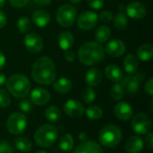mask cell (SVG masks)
<instances>
[{"instance_id":"cell-23","label":"cell","mask_w":153,"mask_h":153,"mask_svg":"<svg viewBox=\"0 0 153 153\" xmlns=\"http://www.w3.org/2000/svg\"><path fill=\"white\" fill-rule=\"evenodd\" d=\"M53 87L56 92L61 93V94H65V93H68L72 90L73 83L68 78L62 77L54 82Z\"/></svg>"},{"instance_id":"cell-11","label":"cell","mask_w":153,"mask_h":153,"mask_svg":"<svg viewBox=\"0 0 153 153\" xmlns=\"http://www.w3.org/2000/svg\"><path fill=\"white\" fill-rule=\"evenodd\" d=\"M24 46L30 53L37 54L39 53L43 48V39L39 34L31 32L25 36Z\"/></svg>"},{"instance_id":"cell-42","label":"cell","mask_w":153,"mask_h":153,"mask_svg":"<svg viewBox=\"0 0 153 153\" xmlns=\"http://www.w3.org/2000/svg\"><path fill=\"white\" fill-rule=\"evenodd\" d=\"M145 143L147 145V147L151 150H152L153 148V134L152 133H148L146 134V138H145Z\"/></svg>"},{"instance_id":"cell-49","label":"cell","mask_w":153,"mask_h":153,"mask_svg":"<svg viewBox=\"0 0 153 153\" xmlns=\"http://www.w3.org/2000/svg\"><path fill=\"white\" fill-rule=\"evenodd\" d=\"M4 3H5V0H0V8H2L4 5Z\"/></svg>"},{"instance_id":"cell-27","label":"cell","mask_w":153,"mask_h":153,"mask_svg":"<svg viewBox=\"0 0 153 153\" xmlns=\"http://www.w3.org/2000/svg\"><path fill=\"white\" fill-rule=\"evenodd\" d=\"M110 35H111L110 29L106 25H101L95 31V39L99 43H105L108 40Z\"/></svg>"},{"instance_id":"cell-19","label":"cell","mask_w":153,"mask_h":153,"mask_svg":"<svg viewBox=\"0 0 153 153\" xmlns=\"http://www.w3.org/2000/svg\"><path fill=\"white\" fill-rule=\"evenodd\" d=\"M102 80V73L99 68H91L87 71L85 75V82L89 86L96 87Z\"/></svg>"},{"instance_id":"cell-30","label":"cell","mask_w":153,"mask_h":153,"mask_svg":"<svg viewBox=\"0 0 153 153\" xmlns=\"http://www.w3.org/2000/svg\"><path fill=\"white\" fill-rule=\"evenodd\" d=\"M84 113L91 120H99L103 116V110L101 109V108H100L99 106H95V105L88 107L84 110Z\"/></svg>"},{"instance_id":"cell-29","label":"cell","mask_w":153,"mask_h":153,"mask_svg":"<svg viewBox=\"0 0 153 153\" xmlns=\"http://www.w3.org/2000/svg\"><path fill=\"white\" fill-rule=\"evenodd\" d=\"M113 23H114V26L117 30H124L128 26V18H127L126 14L120 12V13H117V15L115 17H113Z\"/></svg>"},{"instance_id":"cell-6","label":"cell","mask_w":153,"mask_h":153,"mask_svg":"<svg viewBox=\"0 0 153 153\" xmlns=\"http://www.w3.org/2000/svg\"><path fill=\"white\" fill-rule=\"evenodd\" d=\"M76 16L77 11L75 7L69 4H65L62 6H60L56 15L57 23L64 28L71 27L74 23Z\"/></svg>"},{"instance_id":"cell-41","label":"cell","mask_w":153,"mask_h":153,"mask_svg":"<svg viewBox=\"0 0 153 153\" xmlns=\"http://www.w3.org/2000/svg\"><path fill=\"white\" fill-rule=\"evenodd\" d=\"M144 90H145V92L147 94H149L150 96H152L153 95V79L152 78H149L148 81L146 82L145 83V86H144Z\"/></svg>"},{"instance_id":"cell-13","label":"cell","mask_w":153,"mask_h":153,"mask_svg":"<svg viewBox=\"0 0 153 153\" xmlns=\"http://www.w3.org/2000/svg\"><path fill=\"white\" fill-rule=\"evenodd\" d=\"M104 50L113 57H119L126 51V46L124 41L120 39H112L106 43Z\"/></svg>"},{"instance_id":"cell-16","label":"cell","mask_w":153,"mask_h":153,"mask_svg":"<svg viewBox=\"0 0 153 153\" xmlns=\"http://www.w3.org/2000/svg\"><path fill=\"white\" fill-rule=\"evenodd\" d=\"M50 100V93L43 88H36L30 93V101L38 106H43Z\"/></svg>"},{"instance_id":"cell-5","label":"cell","mask_w":153,"mask_h":153,"mask_svg":"<svg viewBox=\"0 0 153 153\" xmlns=\"http://www.w3.org/2000/svg\"><path fill=\"white\" fill-rule=\"evenodd\" d=\"M58 133L56 128L49 124L42 125L38 128L34 134V140L37 145L41 148L51 147L57 140Z\"/></svg>"},{"instance_id":"cell-15","label":"cell","mask_w":153,"mask_h":153,"mask_svg":"<svg viewBox=\"0 0 153 153\" xmlns=\"http://www.w3.org/2000/svg\"><path fill=\"white\" fill-rule=\"evenodd\" d=\"M133 108L127 102L122 101L117 103L114 108L115 116L121 121H127L133 116Z\"/></svg>"},{"instance_id":"cell-39","label":"cell","mask_w":153,"mask_h":153,"mask_svg":"<svg viewBox=\"0 0 153 153\" xmlns=\"http://www.w3.org/2000/svg\"><path fill=\"white\" fill-rule=\"evenodd\" d=\"M0 153H13V147L6 142L0 143Z\"/></svg>"},{"instance_id":"cell-43","label":"cell","mask_w":153,"mask_h":153,"mask_svg":"<svg viewBox=\"0 0 153 153\" xmlns=\"http://www.w3.org/2000/svg\"><path fill=\"white\" fill-rule=\"evenodd\" d=\"M65 58L68 62H73L75 59V54L72 50H66L65 51Z\"/></svg>"},{"instance_id":"cell-25","label":"cell","mask_w":153,"mask_h":153,"mask_svg":"<svg viewBox=\"0 0 153 153\" xmlns=\"http://www.w3.org/2000/svg\"><path fill=\"white\" fill-rule=\"evenodd\" d=\"M152 56L153 47L150 44H143L137 49V57L142 61H150Z\"/></svg>"},{"instance_id":"cell-28","label":"cell","mask_w":153,"mask_h":153,"mask_svg":"<svg viewBox=\"0 0 153 153\" xmlns=\"http://www.w3.org/2000/svg\"><path fill=\"white\" fill-rule=\"evenodd\" d=\"M14 145L22 152H29L32 147V143L30 141V139L24 136L16 138L14 141Z\"/></svg>"},{"instance_id":"cell-17","label":"cell","mask_w":153,"mask_h":153,"mask_svg":"<svg viewBox=\"0 0 153 153\" xmlns=\"http://www.w3.org/2000/svg\"><path fill=\"white\" fill-rule=\"evenodd\" d=\"M31 20H32L33 23L37 27L44 28V27L48 26L50 23L51 16H50V14H49V13L48 11L39 9V10L35 11L32 13Z\"/></svg>"},{"instance_id":"cell-9","label":"cell","mask_w":153,"mask_h":153,"mask_svg":"<svg viewBox=\"0 0 153 153\" xmlns=\"http://www.w3.org/2000/svg\"><path fill=\"white\" fill-rule=\"evenodd\" d=\"M143 79V74H138L135 75H127L122 79L121 86L124 91L127 94H135L140 90V85Z\"/></svg>"},{"instance_id":"cell-44","label":"cell","mask_w":153,"mask_h":153,"mask_svg":"<svg viewBox=\"0 0 153 153\" xmlns=\"http://www.w3.org/2000/svg\"><path fill=\"white\" fill-rule=\"evenodd\" d=\"M7 22V18L5 13L3 11H0V29L4 28Z\"/></svg>"},{"instance_id":"cell-50","label":"cell","mask_w":153,"mask_h":153,"mask_svg":"<svg viewBox=\"0 0 153 153\" xmlns=\"http://www.w3.org/2000/svg\"><path fill=\"white\" fill-rule=\"evenodd\" d=\"M82 0H70V2L72 3V4H77V3H79V2H81Z\"/></svg>"},{"instance_id":"cell-18","label":"cell","mask_w":153,"mask_h":153,"mask_svg":"<svg viewBox=\"0 0 153 153\" xmlns=\"http://www.w3.org/2000/svg\"><path fill=\"white\" fill-rule=\"evenodd\" d=\"M74 153H103V151L100 145L96 142L86 141L79 144Z\"/></svg>"},{"instance_id":"cell-37","label":"cell","mask_w":153,"mask_h":153,"mask_svg":"<svg viewBox=\"0 0 153 153\" xmlns=\"http://www.w3.org/2000/svg\"><path fill=\"white\" fill-rule=\"evenodd\" d=\"M99 19H100L101 22H106V23L110 22L113 20V13H112L110 11H103V12L100 14Z\"/></svg>"},{"instance_id":"cell-24","label":"cell","mask_w":153,"mask_h":153,"mask_svg":"<svg viewBox=\"0 0 153 153\" xmlns=\"http://www.w3.org/2000/svg\"><path fill=\"white\" fill-rule=\"evenodd\" d=\"M124 68L129 74H134L138 69V60L134 55H127L124 59Z\"/></svg>"},{"instance_id":"cell-35","label":"cell","mask_w":153,"mask_h":153,"mask_svg":"<svg viewBox=\"0 0 153 153\" xmlns=\"http://www.w3.org/2000/svg\"><path fill=\"white\" fill-rule=\"evenodd\" d=\"M10 103H11V100L7 91H4V89H0V107L6 108L10 105Z\"/></svg>"},{"instance_id":"cell-31","label":"cell","mask_w":153,"mask_h":153,"mask_svg":"<svg viewBox=\"0 0 153 153\" xmlns=\"http://www.w3.org/2000/svg\"><path fill=\"white\" fill-rule=\"evenodd\" d=\"M45 117L50 122H57L61 117V112L57 107L50 106L46 109Z\"/></svg>"},{"instance_id":"cell-21","label":"cell","mask_w":153,"mask_h":153,"mask_svg":"<svg viewBox=\"0 0 153 153\" xmlns=\"http://www.w3.org/2000/svg\"><path fill=\"white\" fill-rule=\"evenodd\" d=\"M143 148V140L140 136H131L126 143V149L129 153H139Z\"/></svg>"},{"instance_id":"cell-20","label":"cell","mask_w":153,"mask_h":153,"mask_svg":"<svg viewBox=\"0 0 153 153\" xmlns=\"http://www.w3.org/2000/svg\"><path fill=\"white\" fill-rule=\"evenodd\" d=\"M74 39L73 34L70 31L65 30V31L61 32L58 35L57 43H58L59 48L64 51L71 49V48L74 45Z\"/></svg>"},{"instance_id":"cell-45","label":"cell","mask_w":153,"mask_h":153,"mask_svg":"<svg viewBox=\"0 0 153 153\" xmlns=\"http://www.w3.org/2000/svg\"><path fill=\"white\" fill-rule=\"evenodd\" d=\"M33 1L38 5H40V6H47L52 2V0H33Z\"/></svg>"},{"instance_id":"cell-8","label":"cell","mask_w":153,"mask_h":153,"mask_svg":"<svg viewBox=\"0 0 153 153\" xmlns=\"http://www.w3.org/2000/svg\"><path fill=\"white\" fill-rule=\"evenodd\" d=\"M134 132L138 134H146L152 128V120L146 114H137L131 122Z\"/></svg>"},{"instance_id":"cell-4","label":"cell","mask_w":153,"mask_h":153,"mask_svg":"<svg viewBox=\"0 0 153 153\" xmlns=\"http://www.w3.org/2000/svg\"><path fill=\"white\" fill-rule=\"evenodd\" d=\"M6 88L13 97L24 98L30 91V82L22 74H13L7 80Z\"/></svg>"},{"instance_id":"cell-46","label":"cell","mask_w":153,"mask_h":153,"mask_svg":"<svg viewBox=\"0 0 153 153\" xmlns=\"http://www.w3.org/2000/svg\"><path fill=\"white\" fill-rule=\"evenodd\" d=\"M5 62H6V59H5V56L0 51V70L5 65Z\"/></svg>"},{"instance_id":"cell-2","label":"cell","mask_w":153,"mask_h":153,"mask_svg":"<svg viewBox=\"0 0 153 153\" xmlns=\"http://www.w3.org/2000/svg\"><path fill=\"white\" fill-rule=\"evenodd\" d=\"M78 58L85 65H95L105 57V50L100 43L89 41L84 43L78 50Z\"/></svg>"},{"instance_id":"cell-7","label":"cell","mask_w":153,"mask_h":153,"mask_svg":"<svg viewBox=\"0 0 153 153\" xmlns=\"http://www.w3.org/2000/svg\"><path fill=\"white\" fill-rule=\"evenodd\" d=\"M27 118L23 113L15 112L9 116L6 121V127L10 134L14 135L22 134L27 127Z\"/></svg>"},{"instance_id":"cell-10","label":"cell","mask_w":153,"mask_h":153,"mask_svg":"<svg viewBox=\"0 0 153 153\" xmlns=\"http://www.w3.org/2000/svg\"><path fill=\"white\" fill-rule=\"evenodd\" d=\"M98 21L99 16L96 13L85 11L79 15L77 19V25L82 30H90L97 25Z\"/></svg>"},{"instance_id":"cell-48","label":"cell","mask_w":153,"mask_h":153,"mask_svg":"<svg viewBox=\"0 0 153 153\" xmlns=\"http://www.w3.org/2000/svg\"><path fill=\"white\" fill-rule=\"evenodd\" d=\"M5 82H6V77H5L4 74L0 73V86H2Z\"/></svg>"},{"instance_id":"cell-40","label":"cell","mask_w":153,"mask_h":153,"mask_svg":"<svg viewBox=\"0 0 153 153\" xmlns=\"http://www.w3.org/2000/svg\"><path fill=\"white\" fill-rule=\"evenodd\" d=\"M29 0H9V4L15 8H21L27 4Z\"/></svg>"},{"instance_id":"cell-38","label":"cell","mask_w":153,"mask_h":153,"mask_svg":"<svg viewBox=\"0 0 153 153\" xmlns=\"http://www.w3.org/2000/svg\"><path fill=\"white\" fill-rule=\"evenodd\" d=\"M87 4L94 10H100L104 5V0H87Z\"/></svg>"},{"instance_id":"cell-22","label":"cell","mask_w":153,"mask_h":153,"mask_svg":"<svg viewBox=\"0 0 153 153\" xmlns=\"http://www.w3.org/2000/svg\"><path fill=\"white\" fill-rule=\"evenodd\" d=\"M106 77L114 82H119L124 78L122 70L116 65H109L105 69Z\"/></svg>"},{"instance_id":"cell-3","label":"cell","mask_w":153,"mask_h":153,"mask_svg":"<svg viewBox=\"0 0 153 153\" xmlns=\"http://www.w3.org/2000/svg\"><path fill=\"white\" fill-rule=\"evenodd\" d=\"M122 130L116 125H107L99 133V140L106 148H115L122 141Z\"/></svg>"},{"instance_id":"cell-26","label":"cell","mask_w":153,"mask_h":153,"mask_svg":"<svg viewBox=\"0 0 153 153\" xmlns=\"http://www.w3.org/2000/svg\"><path fill=\"white\" fill-rule=\"evenodd\" d=\"M58 145L60 149L65 152H69L73 150L74 145V141L73 136L70 134H65L59 139Z\"/></svg>"},{"instance_id":"cell-12","label":"cell","mask_w":153,"mask_h":153,"mask_svg":"<svg viewBox=\"0 0 153 153\" xmlns=\"http://www.w3.org/2000/svg\"><path fill=\"white\" fill-rule=\"evenodd\" d=\"M84 107L83 105L75 100H68L64 104V111L65 113L73 118H78L84 114Z\"/></svg>"},{"instance_id":"cell-36","label":"cell","mask_w":153,"mask_h":153,"mask_svg":"<svg viewBox=\"0 0 153 153\" xmlns=\"http://www.w3.org/2000/svg\"><path fill=\"white\" fill-rule=\"evenodd\" d=\"M20 108L23 113H30L33 108L32 102L30 100L24 99L20 102Z\"/></svg>"},{"instance_id":"cell-14","label":"cell","mask_w":153,"mask_h":153,"mask_svg":"<svg viewBox=\"0 0 153 153\" xmlns=\"http://www.w3.org/2000/svg\"><path fill=\"white\" fill-rule=\"evenodd\" d=\"M126 14L130 18L134 20H139L143 18L146 15V12H147L145 5L138 1H134L128 4L126 6Z\"/></svg>"},{"instance_id":"cell-33","label":"cell","mask_w":153,"mask_h":153,"mask_svg":"<svg viewBox=\"0 0 153 153\" xmlns=\"http://www.w3.org/2000/svg\"><path fill=\"white\" fill-rule=\"evenodd\" d=\"M82 99L83 102L86 103V104L92 103L95 100V99H96V92H95V91L91 87L86 88L82 91Z\"/></svg>"},{"instance_id":"cell-1","label":"cell","mask_w":153,"mask_h":153,"mask_svg":"<svg viewBox=\"0 0 153 153\" xmlns=\"http://www.w3.org/2000/svg\"><path fill=\"white\" fill-rule=\"evenodd\" d=\"M31 75L35 82L43 85H51L56 76V68L53 60L48 56L38 58L32 65Z\"/></svg>"},{"instance_id":"cell-47","label":"cell","mask_w":153,"mask_h":153,"mask_svg":"<svg viewBox=\"0 0 153 153\" xmlns=\"http://www.w3.org/2000/svg\"><path fill=\"white\" fill-rule=\"evenodd\" d=\"M79 139L82 142H86V140H87V134L85 132H81L80 134H79Z\"/></svg>"},{"instance_id":"cell-32","label":"cell","mask_w":153,"mask_h":153,"mask_svg":"<svg viewBox=\"0 0 153 153\" xmlns=\"http://www.w3.org/2000/svg\"><path fill=\"white\" fill-rule=\"evenodd\" d=\"M17 27L21 33H27L31 28V21L26 16L21 17L17 22Z\"/></svg>"},{"instance_id":"cell-34","label":"cell","mask_w":153,"mask_h":153,"mask_svg":"<svg viewBox=\"0 0 153 153\" xmlns=\"http://www.w3.org/2000/svg\"><path fill=\"white\" fill-rule=\"evenodd\" d=\"M124 94H125V91L121 86V84L119 83H116L112 88H111V91H110V96L113 100H120L123 99L124 97Z\"/></svg>"},{"instance_id":"cell-51","label":"cell","mask_w":153,"mask_h":153,"mask_svg":"<svg viewBox=\"0 0 153 153\" xmlns=\"http://www.w3.org/2000/svg\"><path fill=\"white\" fill-rule=\"evenodd\" d=\"M36 153H48L47 152H45V151H39V152H37Z\"/></svg>"}]
</instances>
